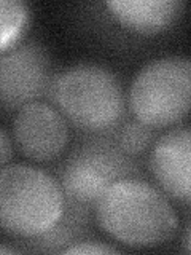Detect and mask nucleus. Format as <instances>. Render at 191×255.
Here are the masks:
<instances>
[{
    "instance_id": "nucleus-5",
    "label": "nucleus",
    "mask_w": 191,
    "mask_h": 255,
    "mask_svg": "<svg viewBox=\"0 0 191 255\" xmlns=\"http://www.w3.org/2000/svg\"><path fill=\"white\" fill-rule=\"evenodd\" d=\"M132 163L110 140H93L75 150L61 174L62 190L75 204H96L111 183L126 179Z\"/></svg>"
},
{
    "instance_id": "nucleus-12",
    "label": "nucleus",
    "mask_w": 191,
    "mask_h": 255,
    "mask_svg": "<svg viewBox=\"0 0 191 255\" xmlns=\"http://www.w3.org/2000/svg\"><path fill=\"white\" fill-rule=\"evenodd\" d=\"M62 254H96V255H103V254H119L118 249L111 246H105L100 243H78L74 246H69L66 249L61 251Z\"/></svg>"
},
{
    "instance_id": "nucleus-3",
    "label": "nucleus",
    "mask_w": 191,
    "mask_h": 255,
    "mask_svg": "<svg viewBox=\"0 0 191 255\" xmlns=\"http://www.w3.org/2000/svg\"><path fill=\"white\" fill-rule=\"evenodd\" d=\"M53 98L61 114L90 132L107 131L124 112V91L119 78L97 64H77L53 82Z\"/></svg>"
},
{
    "instance_id": "nucleus-7",
    "label": "nucleus",
    "mask_w": 191,
    "mask_h": 255,
    "mask_svg": "<svg viewBox=\"0 0 191 255\" xmlns=\"http://www.w3.org/2000/svg\"><path fill=\"white\" fill-rule=\"evenodd\" d=\"M13 135L24 156L45 163L64 151L69 142V128L61 110L35 101L18 110Z\"/></svg>"
},
{
    "instance_id": "nucleus-15",
    "label": "nucleus",
    "mask_w": 191,
    "mask_h": 255,
    "mask_svg": "<svg viewBox=\"0 0 191 255\" xmlns=\"http://www.w3.org/2000/svg\"><path fill=\"white\" fill-rule=\"evenodd\" d=\"M0 252H2V254L5 255V254H14L16 251H14V249H8L6 246H2V247H0Z\"/></svg>"
},
{
    "instance_id": "nucleus-10",
    "label": "nucleus",
    "mask_w": 191,
    "mask_h": 255,
    "mask_svg": "<svg viewBox=\"0 0 191 255\" xmlns=\"http://www.w3.org/2000/svg\"><path fill=\"white\" fill-rule=\"evenodd\" d=\"M2 16V34H0V53L22 42L24 32L27 30L30 11L29 5L21 0H2L0 2Z\"/></svg>"
},
{
    "instance_id": "nucleus-2",
    "label": "nucleus",
    "mask_w": 191,
    "mask_h": 255,
    "mask_svg": "<svg viewBox=\"0 0 191 255\" xmlns=\"http://www.w3.org/2000/svg\"><path fill=\"white\" fill-rule=\"evenodd\" d=\"M64 190L56 179L29 164L3 166L0 172V223L13 236L40 238L64 214Z\"/></svg>"
},
{
    "instance_id": "nucleus-14",
    "label": "nucleus",
    "mask_w": 191,
    "mask_h": 255,
    "mask_svg": "<svg viewBox=\"0 0 191 255\" xmlns=\"http://www.w3.org/2000/svg\"><path fill=\"white\" fill-rule=\"evenodd\" d=\"M185 247H187L188 252H191V227H190V231H188L187 239H185Z\"/></svg>"
},
{
    "instance_id": "nucleus-1",
    "label": "nucleus",
    "mask_w": 191,
    "mask_h": 255,
    "mask_svg": "<svg viewBox=\"0 0 191 255\" xmlns=\"http://www.w3.org/2000/svg\"><path fill=\"white\" fill-rule=\"evenodd\" d=\"M97 225L131 247H158L177 231V215L166 196L140 179H121L96 203Z\"/></svg>"
},
{
    "instance_id": "nucleus-9",
    "label": "nucleus",
    "mask_w": 191,
    "mask_h": 255,
    "mask_svg": "<svg viewBox=\"0 0 191 255\" xmlns=\"http://www.w3.org/2000/svg\"><path fill=\"white\" fill-rule=\"evenodd\" d=\"M105 6L124 29L155 35L180 18L185 3L182 0H107Z\"/></svg>"
},
{
    "instance_id": "nucleus-8",
    "label": "nucleus",
    "mask_w": 191,
    "mask_h": 255,
    "mask_svg": "<svg viewBox=\"0 0 191 255\" xmlns=\"http://www.w3.org/2000/svg\"><path fill=\"white\" fill-rule=\"evenodd\" d=\"M150 171L166 195L191 204V128L172 129L155 142Z\"/></svg>"
},
{
    "instance_id": "nucleus-4",
    "label": "nucleus",
    "mask_w": 191,
    "mask_h": 255,
    "mask_svg": "<svg viewBox=\"0 0 191 255\" xmlns=\"http://www.w3.org/2000/svg\"><path fill=\"white\" fill-rule=\"evenodd\" d=\"M135 120L151 128L177 123L191 110V58L166 56L145 64L129 88Z\"/></svg>"
},
{
    "instance_id": "nucleus-6",
    "label": "nucleus",
    "mask_w": 191,
    "mask_h": 255,
    "mask_svg": "<svg viewBox=\"0 0 191 255\" xmlns=\"http://www.w3.org/2000/svg\"><path fill=\"white\" fill-rule=\"evenodd\" d=\"M51 83V62L37 42H21L0 56V94L2 106L16 110L35 102Z\"/></svg>"
},
{
    "instance_id": "nucleus-13",
    "label": "nucleus",
    "mask_w": 191,
    "mask_h": 255,
    "mask_svg": "<svg viewBox=\"0 0 191 255\" xmlns=\"http://www.w3.org/2000/svg\"><path fill=\"white\" fill-rule=\"evenodd\" d=\"M0 145H2V150H0V159H2V166H6L8 159L11 158V147H10V139H8L6 129L3 128L2 132H0Z\"/></svg>"
},
{
    "instance_id": "nucleus-11",
    "label": "nucleus",
    "mask_w": 191,
    "mask_h": 255,
    "mask_svg": "<svg viewBox=\"0 0 191 255\" xmlns=\"http://www.w3.org/2000/svg\"><path fill=\"white\" fill-rule=\"evenodd\" d=\"M153 129L151 126L139 122V120H132L127 122L121 132H119V147L123 148L127 155H140L147 150V147L153 140Z\"/></svg>"
}]
</instances>
